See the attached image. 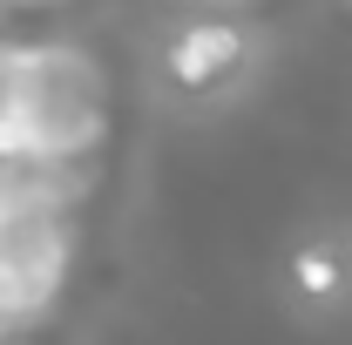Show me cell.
Masks as SVG:
<instances>
[{"mask_svg":"<svg viewBox=\"0 0 352 345\" xmlns=\"http://www.w3.org/2000/svg\"><path fill=\"white\" fill-rule=\"evenodd\" d=\"M197 7H210V14H251V7H271V0H197Z\"/></svg>","mask_w":352,"mask_h":345,"instance_id":"8992f818","label":"cell"},{"mask_svg":"<svg viewBox=\"0 0 352 345\" xmlns=\"http://www.w3.org/2000/svg\"><path fill=\"white\" fill-rule=\"evenodd\" d=\"M346 7H352V0H346Z\"/></svg>","mask_w":352,"mask_h":345,"instance_id":"52a82bcc","label":"cell"},{"mask_svg":"<svg viewBox=\"0 0 352 345\" xmlns=\"http://www.w3.org/2000/svg\"><path fill=\"white\" fill-rule=\"evenodd\" d=\"M298 285L325 291V285H332V258H325V251H305V258H298Z\"/></svg>","mask_w":352,"mask_h":345,"instance_id":"5b68a950","label":"cell"},{"mask_svg":"<svg viewBox=\"0 0 352 345\" xmlns=\"http://www.w3.org/2000/svg\"><path fill=\"white\" fill-rule=\"evenodd\" d=\"M75 203L0 197V339L41 325L75 278Z\"/></svg>","mask_w":352,"mask_h":345,"instance_id":"7a4b0ae2","label":"cell"},{"mask_svg":"<svg viewBox=\"0 0 352 345\" xmlns=\"http://www.w3.org/2000/svg\"><path fill=\"white\" fill-rule=\"evenodd\" d=\"M14 75H21V34H0V135L14 115Z\"/></svg>","mask_w":352,"mask_h":345,"instance_id":"277c9868","label":"cell"},{"mask_svg":"<svg viewBox=\"0 0 352 345\" xmlns=\"http://www.w3.org/2000/svg\"><path fill=\"white\" fill-rule=\"evenodd\" d=\"M109 115H116V82H109V61L88 41H68V34L21 41L14 115H7L0 149H14V156H95L109 142Z\"/></svg>","mask_w":352,"mask_h":345,"instance_id":"6da1fadb","label":"cell"},{"mask_svg":"<svg viewBox=\"0 0 352 345\" xmlns=\"http://www.w3.org/2000/svg\"><path fill=\"white\" fill-rule=\"evenodd\" d=\"M244 27H237V14H197V21H183L176 27V41H170V82L176 88H217V82H230L237 68H244Z\"/></svg>","mask_w":352,"mask_h":345,"instance_id":"3957f363","label":"cell"}]
</instances>
